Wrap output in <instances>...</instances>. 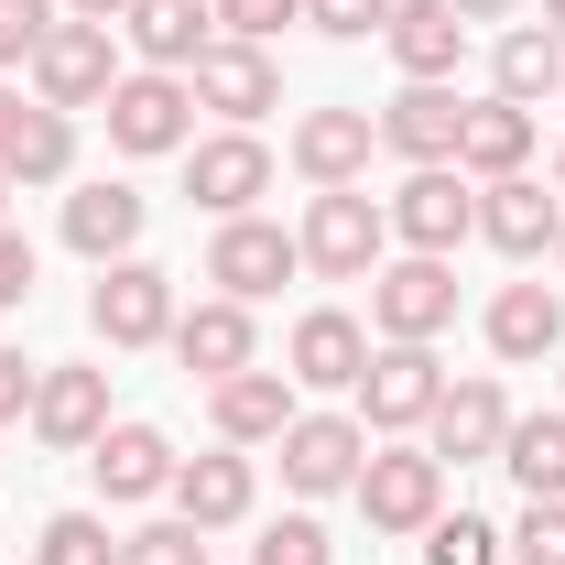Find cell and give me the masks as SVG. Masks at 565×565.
<instances>
[{
	"mask_svg": "<svg viewBox=\"0 0 565 565\" xmlns=\"http://www.w3.org/2000/svg\"><path fill=\"white\" fill-rule=\"evenodd\" d=\"M294 250H305L316 282H370L381 262H392V217H381V196H359V185H316Z\"/></svg>",
	"mask_w": 565,
	"mask_h": 565,
	"instance_id": "1",
	"label": "cell"
},
{
	"mask_svg": "<svg viewBox=\"0 0 565 565\" xmlns=\"http://www.w3.org/2000/svg\"><path fill=\"white\" fill-rule=\"evenodd\" d=\"M87 338L98 349H163L174 338V273L163 262H98V282H87Z\"/></svg>",
	"mask_w": 565,
	"mask_h": 565,
	"instance_id": "2",
	"label": "cell"
},
{
	"mask_svg": "<svg viewBox=\"0 0 565 565\" xmlns=\"http://www.w3.org/2000/svg\"><path fill=\"white\" fill-rule=\"evenodd\" d=\"M381 217H392V239H403V250L457 262V239H479V185H468L457 163H414V174L381 196Z\"/></svg>",
	"mask_w": 565,
	"mask_h": 565,
	"instance_id": "3",
	"label": "cell"
},
{
	"mask_svg": "<svg viewBox=\"0 0 565 565\" xmlns=\"http://www.w3.org/2000/svg\"><path fill=\"white\" fill-rule=\"evenodd\" d=\"M349 500H359V522H370V533H424V522L446 511V457L392 435V446H370V468H359Z\"/></svg>",
	"mask_w": 565,
	"mask_h": 565,
	"instance_id": "4",
	"label": "cell"
},
{
	"mask_svg": "<svg viewBox=\"0 0 565 565\" xmlns=\"http://www.w3.org/2000/svg\"><path fill=\"white\" fill-rule=\"evenodd\" d=\"M120 22H55V33H44V44H33V98H44V109H98V98H109V87H120Z\"/></svg>",
	"mask_w": 565,
	"mask_h": 565,
	"instance_id": "5",
	"label": "cell"
},
{
	"mask_svg": "<svg viewBox=\"0 0 565 565\" xmlns=\"http://www.w3.org/2000/svg\"><path fill=\"white\" fill-rule=\"evenodd\" d=\"M98 109H109V152H131V163L185 152V141H196V87H185V76H163V66H131Z\"/></svg>",
	"mask_w": 565,
	"mask_h": 565,
	"instance_id": "6",
	"label": "cell"
},
{
	"mask_svg": "<svg viewBox=\"0 0 565 565\" xmlns=\"http://www.w3.org/2000/svg\"><path fill=\"white\" fill-rule=\"evenodd\" d=\"M435 403H446L435 349H424V338H381V349H370V370H359V424H370V435H414Z\"/></svg>",
	"mask_w": 565,
	"mask_h": 565,
	"instance_id": "7",
	"label": "cell"
},
{
	"mask_svg": "<svg viewBox=\"0 0 565 565\" xmlns=\"http://www.w3.org/2000/svg\"><path fill=\"white\" fill-rule=\"evenodd\" d=\"M370 327L381 338H446L457 327V262H424V250H403V262H381L370 273Z\"/></svg>",
	"mask_w": 565,
	"mask_h": 565,
	"instance_id": "8",
	"label": "cell"
},
{
	"mask_svg": "<svg viewBox=\"0 0 565 565\" xmlns=\"http://www.w3.org/2000/svg\"><path fill=\"white\" fill-rule=\"evenodd\" d=\"M370 468V424L359 414H294L282 424V490L294 500H338Z\"/></svg>",
	"mask_w": 565,
	"mask_h": 565,
	"instance_id": "9",
	"label": "cell"
},
{
	"mask_svg": "<svg viewBox=\"0 0 565 565\" xmlns=\"http://www.w3.org/2000/svg\"><path fill=\"white\" fill-rule=\"evenodd\" d=\"M185 87H196V109H217L228 131H250L262 109H282V55H273V44H239V33H217L207 55L185 66Z\"/></svg>",
	"mask_w": 565,
	"mask_h": 565,
	"instance_id": "10",
	"label": "cell"
},
{
	"mask_svg": "<svg viewBox=\"0 0 565 565\" xmlns=\"http://www.w3.org/2000/svg\"><path fill=\"white\" fill-rule=\"evenodd\" d=\"M185 196L207 217H250L262 196H273V141L262 131H207L185 141Z\"/></svg>",
	"mask_w": 565,
	"mask_h": 565,
	"instance_id": "11",
	"label": "cell"
},
{
	"mask_svg": "<svg viewBox=\"0 0 565 565\" xmlns=\"http://www.w3.org/2000/svg\"><path fill=\"white\" fill-rule=\"evenodd\" d=\"M294 273H305L294 228H273V217H217V239H207V282L228 294V305H262V294H282Z\"/></svg>",
	"mask_w": 565,
	"mask_h": 565,
	"instance_id": "12",
	"label": "cell"
},
{
	"mask_svg": "<svg viewBox=\"0 0 565 565\" xmlns=\"http://www.w3.org/2000/svg\"><path fill=\"white\" fill-rule=\"evenodd\" d=\"M174 511L196 522V533H239L250 511H262V468H250V446H207V457H174Z\"/></svg>",
	"mask_w": 565,
	"mask_h": 565,
	"instance_id": "13",
	"label": "cell"
},
{
	"mask_svg": "<svg viewBox=\"0 0 565 565\" xmlns=\"http://www.w3.org/2000/svg\"><path fill=\"white\" fill-rule=\"evenodd\" d=\"M359 370H370V327H359L349 305L294 316V338H282V381L294 392H359Z\"/></svg>",
	"mask_w": 565,
	"mask_h": 565,
	"instance_id": "14",
	"label": "cell"
},
{
	"mask_svg": "<svg viewBox=\"0 0 565 565\" xmlns=\"http://www.w3.org/2000/svg\"><path fill=\"white\" fill-rule=\"evenodd\" d=\"M22 424H33L55 457H87V446L109 435V370H98V359H66V370H44V381H33V414H22Z\"/></svg>",
	"mask_w": 565,
	"mask_h": 565,
	"instance_id": "15",
	"label": "cell"
},
{
	"mask_svg": "<svg viewBox=\"0 0 565 565\" xmlns=\"http://www.w3.org/2000/svg\"><path fill=\"white\" fill-rule=\"evenodd\" d=\"M500 435H511V392H500L490 370L446 381V403L424 414V446H435L446 468H479V457H500Z\"/></svg>",
	"mask_w": 565,
	"mask_h": 565,
	"instance_id": "16",
	"label": "cell"
},
{
	"mask_svg": "<svg viewBox=\"0 0 565 565\" xmlns=\"http://www.w3.org/2000/svg\"><path fill=\"white\" fill-rule=\"evenodd\" d=\"M479 239L500 262H544L565 239V196H544L533 174H500V185H479Z\"/></svg>",
	"mask_w": 565,
	"mask_h": 565,
	"instance_id": "17",
	"label": "cell"
},
{
	"mask_svg": "<svg viewBox=\"0 0 565 565\" xmlns=\"http://www.w3.org/2000/svg\"><path fill=\"white\" fill-rule=\"evenodd\" d=\"M141 228H152V196L120 185V174H98V185L66 196V250H76V262H131Z\"/></svg>",
	"mask_w": 565,
	"mask_h": 565,
	"instance_id": "18",
	"label": "cell"
},
{
	"mask_svg": "<svg viewBox=\"0 0 565 565\" xmlns=\"http://www.w3.org/2000/svg\"><path fill=\"white\" fill-rule=\"evenodd\" d=\"M305 414L294 403V381L282 370H228V381H207V424H217V446H282V424Z\"/></svg>",
	"mask_w": 565,
	"mask_h": 565,
	"instance_id": "19",
	"label": "cell"
},
{
	"mask_svg": "<svg viewBox=\"0 0 565 565\" xmlns=\"http://www.w3.org/2000/svg\"><path fill=\"white\" fill-rule=\"evenodd\" d=\"M282 152H294V174H305V185H359V174H370V152H381V120H370V109H305Z\"/></svg>",
	"mask_w": 565,
	"mask_h": 565,
	"instance_id": "20",
	"label": "cell"
},
{
	"mask_svg": "<svg viewBox=\"0 0 565 565\" xmlns=\"http://www.w3.org/2000/svg\"><path fill=\"white\" fill-rule=\"evenodd\" d=\"M120 44H131L141 66L185 76L217 44V0H131V11H120Z\"/></svg>",
	"mask_w": 565,
	"mask_h": 565,
	"instance_id": "21",
	"label": "cell"
},
{
	"mask_svg": "<svg viewBox=\"0 0 565 565\" xmlns=\"http://www.w3.org/2000/svg\"><path fill=\"white\" fill-rule=\"evenodd\" d=\"M87 479H98V500H163L174 490V435L163 424H109L87 446Z\"/></svg>",
	"mask_w": 565,
	"mask_h": 565,
	"instance_id": "22",
	"label": "cell"
},
{
	"mask_svg": "<svg viewBox=\"0 0 565 565\" xmlns=\"http://www.w3.org/2000/svg\"><path fill=\"white\" fill-rule=\"evenodd\" d=\"M163 349L185 359L196 381H228V370H250V359H262V327H250V305L207 294V305H185V316H174V338H163Z\"/></svg>",
	"mask_w": 565,
	"mask_h": 565,
	"instance_id": "23",
	"label": "cell"
},
{
	"mask_svg": "<svg viewBox=\"0 0 565 565\" xmlns=\"http://www.w3.org/2000/svg\"><path fill=\"white\" fill-rule=\"evenodd\" d=\"M490 359H511V370L565 359V294L555 282H500L490 294Z\"/></svg>",
	"mask_w": 565,
	"mask_h": 565,
	"instance_id": "24",
	"label": "cell"
},
{
	"mask_svg": "<svg viewBox=\"0 0 565 565\" xmlns=\"http://www.w3.org/2000/svg\"><path fill=\"white\" fill-rule=\"evenodd\" d=\"M381 44H392V66H403V87H457V55H468V22H457L446 0H403Z\"/></svg>",
	"mask_w": 565,
	"mask_h": 565,
	"instance_id": "25",
	"label": "cell"
},
{
	"mask_svg": "<svg viewBox=\"0 0 565 565\" xmlns=\"http://www.w3.org/2000/svg\"><path fill=\"white\" fill-rule=\"evenodd\" d=\"M457 120H468L457 87H403V98H381V152H403V163H457Z\"/></svg>",
	"mask_w": 565,
	"mask_h": 565,
	"instance_id": "26",
	"label": "cell"
},
{
	"mask_svg": "<svg viewBox=\"0 0 565 565\" xmlns=\"http://www.w3.org/2000/svg\"><path fill=\"white\" fill-rule=\"evenodd\" d=\"M522 163H533V109L468 98V120H457V174H468V185H500V174H522Z\"/></svg>",
	"mask_w": 565,
	"mask_h": 565,
	"instance_id": "27",
	"label": "cell"
},
{
	"mask_svg": "<svg viewBox=\"0 0 565 565\" xmlns=\"http://www.w3.org/2000/svg\"><path fill=\"white\" fill-rule=\"evenodd\" d=\"M565 87V33L555 22H511L490 55V98H511V109H533V98H555Z\"/></svg>",
	"mask_w": 565,
	"mask_h": 565,
	"instance_id": "28",
	"label": "cell"
},
{
	"mask_svg": "<svg viewBox=\"0 0 565 565\" xmlns=\"http://www.w3.org/2000/svg\"><path fill=\"white\" fill-rule=\"evenodd\" d=\"M0 174H11V185H76V109H44V98H33V120L11 131Z\"/></svg>",
	"mask_w": 565,
	"mask_h": 565,
	"instance_id": "29",
	"label": "cell"
},
{
	"mask_svg": "<svg viewBox=\"0 0 565 565\" xmlns=\"http://www.w3.org/2000/svg\"><path fill=\"white\" fill-rule=\"evenodd\" d=\"M500 468L522 479V500H565V403H555V414H511Z\"/></svg>",
	"mask_w": 565,
	"mask_h": 565,
	"instance_id": "30",
	"label": "cell"
},
{
	"mask_svg": "<svg viewBox=\"0 0 565 565\" xmlns=\"http://www.w3.org/2000/svg\"><path fill=\"white\" fill-rule=\"evenodd\" d=\"M33 565H120V533H109V511H55V522L33 533Z\"/></svg>",
	"mask_w": 565,
	"mask_h": 565,
	"instance_id": "31",
	"label": "cell"
},
{
	"mask_svg": "<svg viewBox=\"0 0 565 565\" xmlns=\"http://www.w3.org/2000/svg\"><path fill=\"white\" fill-rule=\"evenodd\" d=\"M424 565H511V544H500V522H479V511H435L424 522Z\"/></svg>",
	"mask_w": 565,
	"mask_h": 565,
	"instance_id": "32",
	"label": "cell"
},
{
	"mask_svg": "<svg viewBox=\"0 0 565 565\" xmlns=\"http://www.w3.org/2000/svg\"><path fill=\"white\" fill-rule=\"evenodd\" d=\"M250 565H338V533H327L316 511H282V522H262Z\"/></svg>",
	"mask_w": 565,
	"mask_h": 565,
	"instance_id": "33",
	"label": "cell"
},
{
	"mask_svg": "<svg viewBox=\"0 0 565 565\" xmlns=\"http://www.w3.org/2000/svg\"><path fill=\"white\" fill-rule=\"evenodd\" d=\"M120 565H207V533H196L185 511H163V522L120 533Z\"/></svg>",
	"mask_w": 565,
	"mask_h": 565,
	"instance_id": "34",
	"label": "cell"
},
{
	"mask_svg": "<svg viewBox=\"0 0 565 565\" xmlns=\"http://www.w3.org/2000/svg\"><path fill=\"white\" fill-rule=\"evenodd\" d=\"M500 544H511V565H565V500H522V522Z\"/></svg>",
	"mask_w": 565,
	"mask_h": 565,
	"instance_id": "35",
	"label": "cell"
},
{
	"mask_svg": "<svg viewBox=\"0 0 565 565\" xmlns=\"http://www.w3.org/2000/svg\"><path fill=\"white\" fill-rule=\"evenodd\" d=\"M392 11H403V0H305V22H316L327 44H370V33H392Z\"/></svg>",
	"mask_w": 565,
	"mask_h": 565,
	"instance_id": "36",
	"label": "cell"
},
{
	"mask_svg": "<svg viewBox=\"0 0 565 565\" xmlns=\"http://www.w3.org/2000/svg\"><path fill=\"white\" fill-rule=\"evenodd\" d=\"M66 22V0H0V66H33V44Z\"/></svg>",
	"mask_w": 565,
	"mask_h": 565,
	"instance_id": "37",
	"label": "cell"
},
{
	"mask_svg": "<svg viewBox=\"0 0 565 565\" xmlns=\"http://www.w3.org/2000/svg\"><path fill=\"white\" fill-rule=\"evenodd\" d=\"M282 22H305V0H217V33H239V44H273Z\"/></svg>",
	"mask_w": 565,
	"mask_h": 565,
	"instance_id": "38",
	"label": "cell"
},
{
	"mask_svg": "<svg viewBox=\"0 0 565 565\" xmlns=\"http://www.w3.org/2000/svg\"><path fill=\"white\" fill-rule=\"evenodd\" d=\"M11 305H33V239L22 228H0V316Z\"/></svg>",
	"mask_w": 565,
	"mask_h": 565,
	"instance_id": "39",
	"label": "cell"
},
{
	"mask_svg": "<svg viewBox=\"0 0 565 565\" xmlns=\"http://www.w3.org/2000/svg\"><path fill=\"white\" fill-rule=\"evenodd\" d=\"M33 381H44L33 359H22V349H0V424H22V414H33Z\"/></svg>",
	"mask_w": 565,
	"mask_h": 565,
	"instance_id": "40",
	"label": "cell"
},
{
	"mask_svg": "<svg viewBox=\"0 0 565 565\" xmlns=\"http://www.w3.org/2000/svg\"><path fill=\"white\" fill-rule=\"evenodd\" d=\"M446 11H457V22H511L522 0H446Z\"/></svg>",
	"mask_w": 565,
	"mask_h": 565,
	"instance_id": "41",
	"label": "cell"
},
{
	"mask_svg": "<svg viewBox=\"0 0 565 565\" xmlns=\"http://www.w3.org/2000/svg\"><path fill=\"white\" fill-rule=\"evenodd\" d=\"M22 120H33V98H11V87H0V152H11V131H22Z\"/></svg>",
	"mask_w": 565,
	"mask_h": 565,
	"instance_id": "42",
	"label": "cell"
},
{
	"mask_svg": "<svg viewBox=\"0 0 565 565\" xmlns=\"http://www.w3.org/2000/svg\"><path fill=\"white\" fill-rule=\"evenodd\" d=\"M76 22H120V11H131V0H66Z\"/></svg>",
	"mask_w": 565,
	"mask_h": 565,
	"instance_id": "43",
	"label": "cell"
},
{
	"mask_svg": "<svg viewBox=\"0 0 565 565\" xmlns=\"http://www.w3.org/2000/svg\"><path fill=\"white\" fill-rule=\"evenodd\" d=\"M11 196H22V185H11V174H0V228H11Z\"/></svg>",
	"mask_w": 565,
	"mask_h": 565,
	"instance_id": "44",
	"label": "cell"
},
{
	"mask_svg": "<svg viewBox=\"0 0 565 565\" xmlns=\"http://www.w3.org/2000/svg\"><path fill=\"white\" fill-rule=\"evenodd\" d=\"M544 22H555V33H565V0H544Z\"/></svg>",
	"mask_w": 565,
	"mask_h": 565,
	"instance_id": "45",
	"label": "cell"
},
{
	"mask_svg": "<svg viewBox=\"0 0 565 565\" xmlns=\"http://www.w3.org/2000/svg\"><path fill=\"white\" fill-rule=\"evenodd\" d=\"M555 196H565V141H555Z\"/></svg>",
	"mask_w": 565,
	"mask_h": 565,
	"instance_id": "46",
	"label": "cell"
},
{
	"mask_svg": "<svg viewBox=\"0 0 565 565\" xmlns=\"http://www.w3.org/2000/svg\"><path fill=\"white\" fill-rule=\"evenodd\" d=\"M555 262H565V239H555Z\"/></svg>",
	"mask_w": 565,
	"mask_h": 565,
	"instance_id": "47",
	"label": "cell"
}]
</instances>
